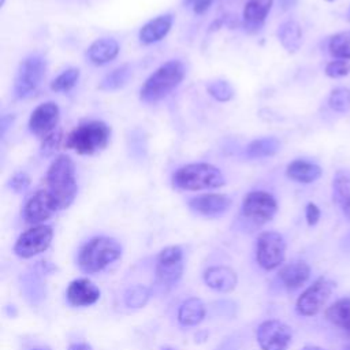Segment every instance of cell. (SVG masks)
<instances>
[{"label": "cell", "instance_id": "43", "mask_svg": "<svg viewBox=\"0 0 350 350\" xmlns=\"http://www.w3.org/2000/svg\"><path fill=\"white\" fill-rule=\"evenodd\" d=\"M161 350H175V349H172V347H164V349H161Z\"/></svg>", "mask_w": 350, "mask_h": 350}, {"label": "cell", "instance_id": "37", "mask_svg": "<svg viewBox=\"0 0 350 350\" xmlns=\"http://www.w3.org/2000/svg\"><path fill=\"white\" fill-rule=\"evenodd\" d=\"M320 215H321V212H320V209H319V206L316 204L309 202L306 205L305 217H306V221H308L309 226H314L320 220Z\"/></svg>", "mask_w": 350, "mask_h": 350}, {"label": "cell", "instance_id": "44", "mask_svg": "<svg viewBox=\"0 0 350 350\" xmlns=\"http://www.w3.org/2000/svg\"><path fill=\"white\" fill-rule=\"evenodd\" d=\"M185 1H186V3H194L196 0H185Z\"/></svg>", "mask_w": 350, "mask_h": 350}, {"label": "cell", "instance_id": "15", "mask_svg": "<svg viewBox=\"0 0 350 350\" xmlns=\"http://www.w3.org/2000/svg\"><path fill=\"white\" fill-rule=\"evenodd\" d=\"M189 206L193 212L201 216L216 217L228 211V208L231 206V198L226 194L206 193L190 198Z\"/></svg>", "mask_w": 350, "mask_h": 350}, {"label": "cell", "instance_id": "9", "mask_svg": "<svg viewBox=\"0 0 350 350\" xmlns=\"http://www.w3.org/2000/svg\"><path fill=\"white\" fill-rule=\"evenodd\" d=\"M183 273V252L179 246L164 247L156 261V278L160 286L171 288L176 286Z\"/></svg>", "mask_w": 350, "mask_h": 350}, {"label": "cell", "instance_id": "34", "mask_svg": "<svg viewBox=\"0 0 350 350\" xmlns=\"http://www.w3.org/2000/svg\"><path fill=\"white\" fill-rule=\"evenodd\" d=\"M62 142V130L56 129L53 133H51L49 135H46L45 138H42L41 142V154L45 157L52 156L60 146Z\"/></svg>", "mask_w": 350, "mask_h": 350}, {"label": "cell", "instance_id": "11", "mask_svg": "<svg viewBox=\"0 0 350 350\" xmlns=\"http://www.w3.org/2000/svg\"><path fill=\"white\" fill-rule=\"evenodd\" d=\"M335 283L327 278L314 280L297 299L295 309L301 316H314L325 305L332 294Z\"/></svg>", "mask_w": 350, "mask_h": 350}, {"label": "cell", "instance_id": "29", "mask_svg": "<svg viewBox=\"0 0 350 350\" xmlns=\"http://www.w3.org/2000/svg\"><path fill=\"white\" fill-rule=\"evenodd\" d=\"M350 196V172L346 170L336 171L332 180V198L336 204H343V201Z\"/></svg>", "mask_w": 350, "mask_h": 350}, {"label": "cell", "instance_id": "24", "mask_svg": "<svg viewBox=\"0 0 350 350\" xmlns=\"http://www.w3.org/2000/svg\"><path fill=\"white\" fill-rule=\"evenodd\" d=\"M278 38L287 52H297L302 44V30L299 23L295 21L283 22L278 29Z\"/></svg>", "mask_w": 350, "mask_h": 350}, {"label": "cell", "instance_id": "25", "mask_svg": "<svg viewBox=\"0 0 350 350\" xmlns=\"http://www.w3.org/2000/svg\"><path fill=\"white\" fill-rule=\"evenodd\" d=\"M325 319L332 325L350 332V298H340L328 306Z\"/></svg>", "mask_w": 350, "mask_h": 350}, {"label": "cell", "instance_id": "18", "mask_svg": "<svg viewBox=\"0 0 350 350\" xmlns=\"http://www.w3.org/2000/svg\"><path fill=\"white\" fill-rule=\"evenodd\" d=\"M310 276V267L305 261H291L283 265L279 271V279L288 290H295L304 286Z\"/></svg>", "mask_w": 350, "mask_h": 350}, {"label": "cell", "instance_id": "23", "mask_svg": "<svg viewBox=\"0 0 350 350\" xmlns=\"http://www.w3.org/2000/svg\"><path fill=\"white\" fill-rule=\"evenodd\" d=\"M205 313V304L197 297H190L180 304L178 309V321L185 327H193L204 320Z\"/></svg>", "mask_w": 350, "mask_h": 350}, {"label": "cell", "instance_id": "10", "mask_svg": "<svg viewBox=\"0 0 350 350\" xmlns=\"http://www.w3.org/2000/svg\"><path fill=\"white\" fill-rule=\"evenodd\" d=\"M53 238V230L46 224H37L19 235L14 252L21 258H30L45 252Z\"/></svg>", "mask_w": 350, "mask_h": 350}, {"label": "cell", "instance_id": "5", "mask_svg": "<svg viewBox=\"0 0 350 350\" xmlns=\"http://www.w3.org/2000/svg\"><path fill=\"white\" fill-rule=\"evenodd\" d=\"M111 129L101 120H90L77 126L66 138V148L78 154H94L109 142Z\"/></svg>", "mask_w": 350, "mask_h": 350}, {"label": "cell", "instance_id": "36", "mask_svg": "<svg viewBox=\"0 0 350 350\" xmlns=\"http://www.w3.org/2000/svg\"><path fill=\"white\" fill-rule=\"evenodd\" d=\"M29 185H30V178L26 172H16L10 179V187L16 193H21V191L26 190Z\"/></svg>", "mask_w": 350, "mask_h": 350}, {"label": "cell", "instance_id": "42", "mask_svg": "<svg viewBox=\"0 0 350 350\" xmlns=\"http://www.w3.org/2000/svg\"><path fill=\"white\" fill-rule=\"evenodd\" d=\"M302 350H324V349L317 347V346H306V347H304Z\"/></svg>", "mask_w": 350, "mask_h": 350}, {"label": "cell", "instance_id": "22", "mask_svg": "<svg viewBox=\"0 0 350 350\" xmlns=\"http://www.w3.org/2000/svg\"><path fill=\"white\" fill-rule=\"evenodd\" d=\"M286 175L299 183H312L316 179L321 176V168L320 165L308 161V160H293L287 168H286Z\"/></svg>", "mask_w": 350, "mask_h": 350}, {"label": "cell", "instance_id": "26", "mask_svg": "<svg viewBox=\"0 0 350 350\" xmlns=\"http://www.w3.org/2000/svg\"><path fill=\"white\" fill-rule=\"evenodd\" d=\"M280 149V141L275 137H264V138H257L252 141L246 146V156L250 159H262V157H269L278 153Z\"/></svg>", "mask_w": 350, "mask_h": 350}, {"label": "cell", "instance_id": "4", "mask_svg": "<svg viewBox=\"0 0 350 350\" xmlns=\"http://www.w3.org/2000/svg\"><path fill=\"white\" fill-rule=\"evenodd\" d=\"M122 256L120 243L109 237L88 241L78 254V265L85 273H97Z\"/></svg>", "mask_w": 350, "mask_h": 350}, {"label": "cell", "instance_id": "19", "mask_svg": "<svg viewBox=\"0 0 350 350\" xmlns=\"http://www.w3.org/2000/svg\"><path fill=\"white\" fill-rule=\"evenodd\" d=\"M119 53V44L115 38L104 37L93 41L88 48V59L96 66H103L113 60Z\"/></svg>", "mask_w": 350, "mask_h": 350}, {"label": "cell", "instance_id": "16", "mask_svg": "<svg viewBox=\"0 0 350 350\" xmlns=\"http://www.w3.org/2000/svg\"><path fill=\"white\" fill-rule=\"evenodd\" d=\"M66 297L72 306H90L98 301L100 290L92 280L79 278L68 284Z\"/></svg>", "mask_w": 350, "mask_h": 350}, {"label": "cell", "instance_id": "33", "mask_svg": "<svg viewBox=\"0 0 350 350\" xmlns=\"http://www.w3.org/2000/svg\"><path fill=\"white\" fill-rule=\"evenodd\" d=\"M208 93L217 101L226 103L234 97V89L227 81H213L206 88Z\"/></svg>", "mask_w": 350, "mask_h": 350}, {"label": "cell", "instance_id": "38", "mask_svg": "<svg viewBox=\"0 0 350 350\" xmlns=\"http://www.w3.org/2000/svg\"><path fill=\"white\" fill-rule=\"evenodd\" d=\"M213 0H196L193 4V10L196 14H204L212 4Z\"/></svg>", "mask_w": 350, "mask_h": 350}, {"label": "cell", "instance_id": "41", "mask_svg": "<svg viewBox=\"0 0 350 350\" xmlns=\"http://www.w3.org/2000/svg\"><path fill=\"white\" fill-rule=\"evenodd\" d=\"M279 1H280V7H282L283 10H287V8L293 7L297 0H279Z\"/></svg>", "mask_w": 350, "mask_h": 350}, {"label": "cell", "instance_id": "3", "mask_svg": "<svg viewBox=\"0 0 350 350\" xmlns=\"http://www.w3.org/2000/svg\"><path fill=\"white\" fill-rule=\"evenodd\" d=\"M172 183L180 190H212L226 183L221 171L208 163H191L179 167L172 175Z\"/></svg>", "mask_w": 350, "mask_h": 350}, {"label": "cell", "instance_id": "40", "mask_svg": "<svg viewBox=\"0 0 350 350\" xmlns=\"http://www.w3.org/2000/svg\"><path fill=\"white\" fill-rule=\"evenodd\" d=\"M342 209H343V213L350 219V196L343 201Z\"/></svg>", "mask_w": 350, "mask_h": 350}, {"label": "cell", "instance_id": "14", "mask_svg": "<svg viewBox=\"0 0 350 350\" xmlns=\"http://www.w3.org/2000/svg\"><path fill=\"white\" fill-rule=\"evenodd\" d=\"M59 212L55 201L45 189L37 190L26 202L23 209L25 220L30 224H42L45 220Z\"/></svg>", "mask_w": 350, "mask_h": 350}, {"label": "cell", "instance_id": "6", "mask_svg": "<svg viewBox=\"0 0 350 350\" xmlns=\"http://www.w3.org/2000/svg\"><path fill=\"white\" fill-rule=\"evenodd\" d=\"M45 71L46 60L40 53H33L22 60L14 82L15 96L18 98H26L31 96L41 85L45 77Z\"/></svg>", "mask_w": 350, "mask_h": 350}, {"label": "cell", "instance_id": "12", "mask_svg": "<svg viewBox=\"0 0 350 350\" xmlns=\"http://www.w3.org/2000/svg\"><path fill=\"white\" fill-rule=\"evenodd\" d=\"M257 343L261 350H287L293 332L280 320H265L257 327Z\"/></svg>", "mask_w": 350, "mask_h": 350}, {"label": "cell", "instance_id": "20", "mask_svg": "<svg viewBox=\"0 0 350 350\" xmlns=\"http://www.w3.org/2000/svg\"><path fill=\"white\" fill-rule=\"evenodd\" d=\"M272 4L273 0H247L243 8V23L246 29L250 31L258 30L264 25Z\"/></svg>", "mask_w": 350, "mask_h": 350}, {"label": "cell", "instance_id": "30", "mask_svg": "<svg viewBox=\"0 0 350 350\" xmlns=\"http://www.w3.org/2000/svg\"><path fill=\"white\" fill-rule=\"evenodd\" d=\"M78 79H79V70L75 67L67 68L52 81L51 89L53 92H68L75 86Z\"/></svg>", "mask_w": 350, "mask_h": 350}, {"label": "cell", "instance_id": "45", "mask_svg": "<svg viewBox=\"0 0 350 350\" xmlns=\"http://www.w3.org/2000/svg\"><path fill=\"white\" fill-rule=\"evenodd\" d=\"M4 1H5V0H0V4L3 5V4H4Z\"/></svg>", "mask_w": 350, "mask_h": 350}, {"label": "cell", "instance_id": "46", "mask_svg": "<svg viewBox=\"0 0 350 350\" xmlns=\"http://www.w3.org/2000/svg\"><path fill=\"white\" fill-rule=\"evenodd\" d=\"M349 21H350V11H349Z\"/></svg>", "mask_w": 350, "mask_h": 350}, {"label": "cell", "instance_id": "31", "mask_svg": "<svg viewBox=\"0 0 350 350\" xmlns=\"http://www.w3.org/2000/svg\"><path fill=\"white\" fill-rule=\"evenodd\" d=\"M149 290L145 286L137 284L124 293V304L129 308H142L149 299Z\"/></svg>", "mask_w": 350, "mask_h": 350}, {"label": "cell", "instance_id": "28", "mask_svg": "<svg viewBox=\"0 0 350 350\" xmlns=\"http://www.w3.org/2000/svg\"><path fill=\"white\" fill-rule=\"evenodd\" d=\"M331 56L342 60L350 59V30L334 34L328 42Z\"/></svg>", "mask_w": 350, "mask_h": 350}, {"label": "cell", "instance_id": "35", "mask_svg": "<svg viewBox=\"0 0 350 350\" xmlns=\"http://www.w3.org/2000/svg\"><path fill=\"white\" fill-rule=\"evenodd\" d=\"M350 74V63L347 60H334L325 66V75L329 78H342Z\"/></svg>", "mask_w": 350, "mask_h": 350}, {"label": "cell", "instance_id": "2", "mask_svg": "<svg viewBox=\"0 0 350 350\" xmlns=\"http://www.w3.org/2000/svg\"><path fill=\"white\" fill-rule=\"evenodd\" d=\"M186 68L179 60H168L154 70L139 89V98L153 104L167 97L185 78Z\"/></svg>", "mask_w": 350, "mask_h": 350}, {"label": "cell", "instance_id": "47", "mask_svg": "<svg viewBox=\"0 0 350 350\" xmlns=\"http://www.w3.org/2000/svg\"><path fill=\"white\" fill-rule=\"evenodd\" d=\"M327 1H334V0H327Z\"/></svg>", "mask_w": 350, "mask_h": 350}, {"label": "cell", "instance_id": "1", "mask_svg": "<svg viewBox=\"0 0 350 350\" xmlns=\"http://www.w3.org/2000/svg\"><path fill=\"white\" fill-rule=\"evenodd\" d=\"M52 197L59 211L68 208L78 193L75 165L67 154H59L51 163L45 179L44 187Z\"/></svg>", "mask_w": 350, "mask_h": 350}, {"label": "cell", "instance_id": "21", "mask_svg": "<svg viewBox=\"0 0 350 350\" xmlns=\"http://www.w3.org/2000/svg\"><path fill=\"white\" fill-rule=\"evenodd\" d=\"M174 18L171 14L160 15L146 22L139 30V41L142 44H153L163 40L172 26Z\"/></svg>", "mask_w": 350, "mask_h": 350}, {"label": "cell", "instance_id": "17", "mask_svg": "<svg viewBox=\"0 0 350 350\" xmlns=\"http://www.w3.org/2000/svg\"><path fill=\"white\" fill-rule=\"evenodd\" d=\"M204 282L206 283L208 287L216 291L230 293L235 288L238 278L232 268L224 265H215L205 269Z\"/></svg>", "mask_w": 350, "mask_h": 350}, {"label": "cell", "instance_id": "39", "mask_svg": "<svg viewBox=\"0 0 350 350\" xmlns=\"http://www.w3.org/2000/svg\"><path fill=\"white\" fill-rule=\"evenodd\" d=\"M68 350H93V349L90 345H88L85 342H75L68 346Z\"/></svg>", "mask_w": 350, "mask_h": 350}, {"label": "cell", "instance_id": "8", "mask_svg": "<svg viewBox=\"0 0 350 350\" xmlns=\"http://www.w3.org/2000/svg\"><path fill=\"white\" fill-rule=\"evenodd\" d=\"M278 211V202L272 194L262 190H254L245 196L242 202V215L246 220L262 226L268 223Z\"/></svg>", "mask_w": 350, "mask_h": 350}, {"label": "cell", "instance_id": "7", "mask_svg": "<svg viewBox=\"0 0 350 350\" xmlns=\"http://www.w3.org/2000/svg\"><path fill=\"white\" fill-rule=\"evenodd\" d=\"M286 256V242L276 231H264L257 238L256 258L265 271H272L282 265Z\"/></svg>", "mask_w": 350, "mask_h": 350}, {"label": "cell", "instance_id": "32", "mask_svg": "<svg viewBox=\"0 0 350 350\" xmlns=\"http://www.w3.org/2000/svg\"><path fill=\"white\" fill-rule=\"evenodd\" d=\"M329 107L336 112H347L350 109V90L346 88H336L328 98Z\"/></svg>", "mask_w": 350, "mask_h": 350}, {"label": "cell", "instance_id": "13", "mask_svg": "<svg viewBox=\"0 0 350 350\" xmlns=\"http://www.w3.org/2000/svg\"><path fill=\"white\" fill-rule=\"evenodd\" d=\"M59 118H60V111L55 103L52 101L42 103L37 105L31 112L29 118V129L34 135L42 139L57 129Z\"/></svg>", "mask_w": 350, "mask_h": 350}, {"label": "cell", "instance_id": "27", "mask_svg": "<svg viewBox=\"0 0 350 350\" xmlns=\"http://www.w3.org/2000/svg\"><path fill=\"white\" fill-rule=\"evenodd\" d=\"M131 72L133 71L129 64L116 67L115 70H112L103 78V81L100 83V89L101 90H116V89L123 88L129 82Z\"/></svg>", "mask_w": 350, "mask_h": 350}]
</instances>
